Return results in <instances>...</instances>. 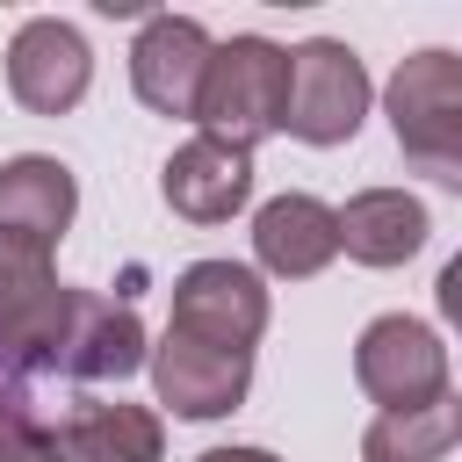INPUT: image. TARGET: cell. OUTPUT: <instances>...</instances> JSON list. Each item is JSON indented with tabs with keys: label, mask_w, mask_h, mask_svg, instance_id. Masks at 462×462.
<instances>
[{
	"label": "cell",
	"mask_w": 462,
	"mask_h": 462,
	"mask_svg": "<svg viewBox=\"0 0 462 462\" xmlns=\"http://www.w3.org/2000/svg\"><path fill=\"white\" fill-rule=\"evenodd\" d=\"M202 137H224L238 152H253L260 137H274L289 123V51L267 36H231L209 51V79L195 101Z\"/></svg>",
	"instance_id": "6da1fadb"
},
{
	"label": "cell",
	"mask_w": 462,
	"mask_h": 462,
	"mask_svg": "<svg viewBox=\"0 0 462 462\" xmlns=\"http://www.w3.org/2000/svg\"><path fill=\"white\" fill-rule=\"evenodd\" d=\"M72 318V289L51 267V245L0 231V375H29L58 361Z\"/></svg>",
	"instance_id": "7a4b0ae2"
},
{
	"label": "cell",
	"mask_w": 462,
	"mask_h": 462,
	"mask_svg": "<svg viewBox=\"0 0 462 462\" xmlns=\"http://www.w3.org/2000/svg\"><path fill=\"white\" fill-rule=\"evenodd\" d=\"M368 65L346 51V43H332V36H310V43H296L289 51V137H303V144H346L354 130H361V116H368Z\"/></svg>",
	"instance_id": "3957f363"
},
{
	"label": "cell",
	"mask_w": 462,
	"mask_h": 462,
	"mask_svg": "<svg viewBox=\"0 0 462 462\" xmlns=\"http://www.w3.org/2000/svg\"><path fill=\"white\" fill-rule=\"evenodd\" d=\"M354 383L383 404V411H419L448 390V346L433 325L390 310L354 339Z\"/></svg>",
	"instance_id": "277c9868"
},
{
	"label": "cell",
	"mask_w": 462,
	"mask_h": 462,
	"mask_svg": "<svg viewBox=\"0 0 462 462\" xmlns=\"http://www.w3.org/2000/svg\"><path fill=\"white\" fill-rule=\"evenodd\" d=\"M173 332L253 354V339L267 332V289H260V274L238 267V260H195V267H180L173 274Z\"/></svg>",
	"instance_id": "5b68a950"
},
{
	"label": "cell",
	"mask_w": 462,
	"mask_h": 462,
	"mask_svg": "<svg viewBox=\"0 0 462 462\" xmlns=\"http://www.w3.org/2000/svg\"><path fill=\"white\" fill-rule=\"evenodd\" d=\"M152 390H159V404H173V419H224L253 390V354L209 346V339H188L166 325V339L152 346Z\"/></svg>",
	"instance_id": "8992f818"
},
{
	"label": "cell",
	"mask_w": 462,
	"mask_h": 462,
	"mask_svg": "<svg viewBox=\"0 0 462 462\" xmlns=\"http://www.w3.org/2000/svg\"><path fill=\"white\" fill-rule=\"evenodd\" d=\"M87 79H94V51H87V36H79L72 22L36 14V22L14 29V43H7V94H14L29 116H65V108H79Z\"/></svg>",
	"instance_id": "52a82bcc"
},
{
	"label": "cell",
	"mask_w": 462,
	"mask_h": 462,
	"mask_svg": "<svg viewBox=\"0 0 462 462\" xmlns=\"http://www.w3.org/2000/svg\"><path fill=\"white\" fill-rule=\"evenodd\" d=\"M209 29L188 22V14H152L130 43V87L144 108L159 116H188L195 123V101H202V79H209Z\"/></svg>",
	"instance_id": "ba28073f"
},
{
	"label": "cell",
	"mask_w": 462,
	"mask_h": 462,
	"mask_svg": "<svg viewBox=\"0 0 462 462\" xmlns=\"http://www.w3.org/2000/svg\"><path fill=\"white\" fill-rule=\"evenodd\" d=\"M152 361L144 346V325L130 303H108L94 289H72V318H65V339H58V375H79V383H123Z\"/></svg>",
	"instance_id": "9c48e42d"
},
{
	"label": "cell",
	"mask_w": 462,
	"mask_h": 462,
	"mask_svg": "<svg viewBox=\"0 0 462 462\" xmlns=\"http://www.w3.org/2000/svg\"><path fill=\"white\" fill-rule=\"evenodd\" d=\"M159 195H166V209L188 217V224H224V217H238V209L253 202V152H238V144H224V137H188V144L166 159Z\"/></svg>",
	"instance_id": "30bf717a"
},
{
	"label": "cell",
	"mask_w": 462,
	"mask_h": 462,
	"mask_svg": "<svg viewBox=\"0 0 462 462\" xmlns=\"http://www.w3.org/2000/svg\"><path fill=\"white\" fill-rule=\"evenodd\" d=\"M339 253V209H325L318 195H274L253 217V260L282 282H310L325 274Z\"/></svg>",
	"instance_id": "8fae6325"
},
{
	"label": "cell",
	"mask_w": 462,
	"mask_h": 462,
	"mask_svg": "<svg viewBox=\"0 0 462 462\" xmlns=\"http://www.w3.org/2000/svg\"><path fill=\"white\" fill-rule=\"evenodd\" d=\"M58 462H159L166 455V426L152 404H72L51 433Z\"/></svg>",
	"instance_id": "7c38bea8"
},
{
	"label": "cell",
	"mask_w": 462,
	"mask_h": 462,
	"mask_svg": "<svg viewBox=\"0 0 462 462\" xmlns=\"http://www.w3.org/2000/svg\"><path fill=\"white\" fill-rule=\"evenodd\" d=\"M79 209V180L65 159H43V152H22L0 166V231L14 238H36V245H58L65 224Z\"/></svg>",
	"instance_id": "4fadbf2b"
},
{
	"label": "cell",
	"mask_w": 462,
	"mask_h": 462,
	"mask_svg": "<svg viewBox=\"0 0 462 462\" xmlns=\"http://www.w3.org/2000/svg\"><path fill=\"white\" fill-rule=\"evenodd\" d=\"M426 202L404 195V188H361L346 209H339V253L361 260V267H404L419 245H426Z\"/></svg>",
	"instance_id": "5bb4252c"
},
{
	"label": "cell",
	"mask_w": 462,
	"mask_h": 462,
	"mask_svg": "<svg viewBox=\"0 0 462 462\" xmlns=\"http://www.w3.org/2000/svg\"><path fill=\"white\" fill-rule=\"evenodd\" d=\"M383 108H390V130H426L440 116H462V58L455 51H411L397 58L390 87H383Z\"/></svg>",
	"instance_id": "9a60e30c"
},
{
	"label": "cell",
	"mask_w": 462,
	"mask_h": 462,
	"mask_svg": "<svg viewBox=\"0 0 462 462\" xmlns=\"http://www.w3.org/2000/svg\"><path fill=\"white\" fill-rule=\"evenodd\" d=\"M448 448H462V390H440L419 411H383L361 433V462H440Z\"/></svg>",
	"instance_id": "2e32d148"
},
{
	"label": "cell",
	"mask_w": 462,
	"mask_h": 462,
	"mask_svg": "<svg viewBox=\"0 0 462 462\" xmlns=\"http://www.w3.org/2000/svg\"><path fill=\"white\" fill-rule=\"evenodd\" d=\"M397 152H404L411 173H426V180H440V188H462V116H440V123H426V130H404Z\"/></svg>",
	"instance_id": "e0dca14e"
},
{
	"label": "cell",
	"mask_w": 462,
	"mask_h": 462,
	"mask_svg": "<svg viewBox=\"0 0 462 462\" xmlns=\"http://www.w3.org/2000/svg\"><path fill=\"white\" fill-rule=\"evenodd\" d=\"M0 462H58L51 433H43L22 404H7V397H0Z\"/></svg>",
	"instance_id": "ac0fdd59"
},
{
	"label": "cell",
	"mask_w": 462,
	"mask_h": 462,
	"mask_svg": "<svg viewBox=\"0 0 462 462\" xmlns=\"http://www.w3.org/2000/svg\"><path fill=\"white\" fill-rule=\"evenodd\" d=\"M433 296H440V318H448V325L462 332V253H455V260L440 267V282H433Z\"/></svg>",
	"instance_id": "d6986e66"
},
{
	"label": "cell",
	"mask_w": 462,
	"mask_h": 462,
	"mask_svg": "<svg viewBox=\"0 0 462 462\" xmlns=\"http://www.w3.org/2000/svg\"><path fill=\"white\" fill-rule=\"evenodd\" d=\"M195 462H282V455H267V448H209Z\"/></svg>",
	"instance_id": "ffe728a7"
}]
</instances>
